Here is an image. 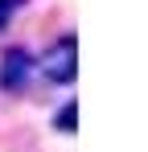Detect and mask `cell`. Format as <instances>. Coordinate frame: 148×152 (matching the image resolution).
<instances>
[{
	"label": "cell",
	"mask_w": 148,
	"mask_h": 152,
	"mask_svg": "<svg viewBox=\"0 0 148 152\" xmlns=\"http://www.w3.org/2000/svg\"><path fill=\"white\" fill-rule=\"evenodd\" d=\"M33 74V53L29 50H4V66H0V86L4 91H21Z\"/></svg>",
	"instance_id": "1"
},
{
	"label": "cell",
	"mask_w": 148,
	"mask_h": 152,
	"mask_svg": "<svg viewBox=\"0 0 148 152\" xmlns=\"http://www.w3.org/2000/svg\"><path fill=\"white\" fill-rule=\"evenodd\" d=\"M58 50H62V58H58V62H49V82H74V70H78V62H74V33H66V37H62V45H58Z\"/></svg>",
	"instance_id": "2"
},
{
	"label": "cell",
	"mask_w": 148,
	"mask_h": 152,
	"mask_svg": "<svg viewBox=\"0 0 148 152\" xmlns=\"http://www.w3.org/2000/svg\"><path fill=\"white\" fill-rule=\"evenodd\" d=\"M74 124H78V103H66V107L53 115V127L66 132V136H74Z\"/></svg>",
	"instance_id": "3"
},
{
	"label": "cell",
	"mask_w": 148,
	"mask_h": 152,
	"mask_svg": "<svg viewBox=\"0 0 148 152\" xmlns=\"http://www.w3.org/2000/svg\"><path fill=\"white\" fill-rule=\"evenodd\" d=\"M21 8H25V0H0V29L8 25V21L21 12Z\"/></svg>",
	"instance_id": "4"
}]
</instances>
